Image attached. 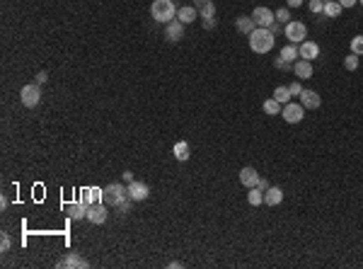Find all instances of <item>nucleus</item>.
<instances>
[{
	"instance_id": "obj_1",
	"label": "nucleus",
	"mask_w": 363,
	"mask_h": 269,
	"mask_svg": "<svg viewBox=\"0 0 363 269\" xmlns=\"http://www.w3.org/2000/svg\"><path fill=\"white\" fill-rule=\"evenodd\" d=\"M276 39L271 34V29H264V27H257L252 34H249V49L254 54H269L274 49Z\"/></svg>"
},
{
	"instance_id": "obj_2",
	"label": "nucleus",
	"mask_w": 363,
	"mask_h": 269,
	"mask_svg": "<svg viewBox=\"0 0 363 269\" xmlns=\"http://www.w3.org/2000/svg\"><path fill=\"white\" fill-rule=\"evenodd\" d=\"M177 10L179 7H174L172 0H153V5H150V15L160 25H167V22L177 20Z\"/></svg>"
},
{
	"instance_id": "obj_3",
	"label": "nucleus",
	"mask_w": 363,
	"mask_h": 269,
	"mask_svg": "<svg viewBox=\"0 0 363 269\" xmlns=\"http://www.w3.org/2000/svg\"><path fill=\"white\" fill-rule=\"evenodd\" d=\"M123 199H128V189L123 185H119V182H112V185H107L102 189V204H107L112 209H117Z\"/></svg>"
},
{
	"instance_id": "obj_4",
	"label": "nucleus",
	"mask_w": 363,
	"mask_h": 269,
	"mask_svg": "<svg viewBox=\"0 0 363 269\" xmlns=\"http://www.w3.org/2000/svg\"><path fill=\"white\" fill-rule=\"evenodd\" d=\"M283 32H286V39H288L290 44H303V41L308 39V27H305V22H298V20H290V22L283 27Z\"/></svg>"
},
{
	"instance_id": "obj_5",
	"label": "nucleus",
	"mask_w": 363,
	"mask_h": 269,
	"mask_svg": "<svg viewBox=\"0 0 363 269\" xmlns=\"http://www.w3.org/2000/svg\"><path fill=\"white\" fill-rule=\"evenodd\" d=\"M252 20H254V25L257 27H264V29H269L274 22H276V15H274V10H269V7H254V12H252Z\"/></svg>"
},
{
	"instance_id": "obj_6",
	"label": "nucleus",
	"mask_w": 363,
	"mask_h": 269,
	"mask_svg": "<svg viewBox=\"0 0 363 269\" xmlns=\"http://www.w3.org/2000/svg\"><path fill=\"white\" fill-rule=\"evenodd\" d=\"M20 97H22V105L24 107H29V109H34L37 105L41 102V90H39V85H24L22 87V92H20Z\"/></svg>"
},
{
	"instance_id": "obj_7",
	"label": "nucleus",
	"mask_w": 363,
	"mask_h": 269,
	"mask_svg": "<svg viewBox=\"0 0 363 269\" xmlns=\"http://www.w3.org/2000/svg\"><path fill=\"white\" fill-rule=\"evenodd\" d=\"M126 189H128V199H131V201H145V199L150 196V187H148L145 182H138V180L128 182Z\"/></svg>"
},
{
	"instance_id": "obj_8",
	"label": "nucleus",
	"mask_w": 363,
	"mask_h": 269,
	"mask_svg": "<svg viewBox=\"0 0 363 269\" xmlns=\"http://www.w3.org/2000/svg\"><path fill=\"white\" fill-rule=\"evenodd\" d=\"M107 218H109V206H107V204H92V206L87 209V221H90V223L102 226Z\"/></svg>"
},
{
	"instance_id": "obj_9",
	"label": "nucleus",
	"mask_w": 363,
	"mask_h": 269,
	"mask_svg": "<svg viewBox=\"0 0 363 269\" xmlns=\"http://www.w3.org/2000/svg\"><path fill=\"white\" fill-rule=\"evenodd\" d=\"M281 116L288 121V124H298V121H303V116H305V107H303V105H293V102H288V105H283Z\"/></svg>"
},
{
	"instance_id": "obj_10",
	"label": "nucleus",
	"mask_w": 363,
	"mask_h": 269,
	"mask_svg": "<svg viewBox=\"0 0 363 269\" xmlns=\"http://www.w3.org/2000/svg\"><path fill=\"white\" fill-rule=\"evenodd\" d=\"M58 267L66 269V267H78V269H87L90 267V262L85 260V257H80L78 252H68L63 260H58Z\"/></svg>"
},
{
	"instance_id": "obj_11",
	"label": "nucleus",
	"mask_w": 363,
	"mask_h": 269,
	"mask_svg": "<svg viewBox=\"0 0 363 269\" xmlns=\"http://www.w3.org/2000/svg\"><path fill=\"white\" fill-rule=\"evenodd\" d=\"M300 105H303L305 109H320L322 97H320L315 90H303V92H300Z\"/></svg>"
},
{
	"instance_id": "obj_12",
	"label": "nucleus",
	"mask_w": 363,
	"mask_h": 269,
	"mask_svg": "<svg viewBox=\"0 0 363 269\" xmlns=\"http://www.w3.org/2000/svg\"><path fill=\"white\" fill-rule=\"evenodd\" d=\"M165 37L169 39V41H179V39H184V25H182L179 20L167 22V25H165Z\"/></svg>"
},
{
	"instance_id": "obj_13",
	"label": "nucleus",
	"mask_w": 363,
	"mask_h": 269,
	"mask_svg": "<svg viewBox=\"0 0 363 269\" xmlns=\"http://www.w3.org/2000/svg\"><path fill=\"white\" fill-rule=\"evenodd\" d=\"M196 17H199V10H196L194 5H184V7L177 10V20H179L182 25H192Z\"/></svg>"
},
{
	"instance_id": "obj_14",
	"label": "nucleus",
	"mask_w": 363,
	"mask_h": 269,
	"mask_svg": "<svg viewBox=\"0 0 363 269\" xmlns=\"http://www.w3.org/2000/svg\"><path fill=\"white\" fill-rule=\"evenodd\" d=\"M298 49H300V58H305V61H313V58L320 56V46H317L315 41H308V39H305Z\"/></svg>"
},
{
	"instance_id": "obj_15",
	"label": "nucleus",
	"mask_w": 363,
	"mask_h": 269,
	"mask_svg": "<svg viewBox=\"0 0 363 269\" xmlns=\"http://www.w3.org/2000/svg\"><path fill=\"white\" fill-rule=\"evenodd\" d=\"M87 204L85 201H75V204H68V216L73 218V221H82V218H87Z\"/></svg>"
},
{
	"instance_id": "obj_16",
	"label": "nucleus",
	"mask_w": 363,
	"mask_h": 269,
	"mask_svg": "<svg viewBox=\"0 0 363 269\" xmlns=\"http://www.w3.org/2000/svg\"><path fill=\"white\" fill-rule=\"evenodd\" d=\"M257 180H259V175H257V170L254 167H242L240 170V182L247 187V189H252V187H257Z\"/></svg>"
},
{
	"instance_id": "obj_17",
	"label": "nucleus",
	"mask_w": 363,
	"mask_h": 269,
	"mask_svg": "<svg viewBox=\"0 0 363 269\" xmlns=\"http://www.w3.org/2000/svg\"><path fill=\"white\" fill-rule=\"evenodd\" d=\"M293 73L300 78V80H303V78L308 80V78H313V63H310V61H305V58H300V61H295V63H293Z\"/></svg>"
},
{
	"instance_id": "obj_18",
	"label": "nucleus",
	"mask_w": 363,
	"mask_h": 269,
	"mask_svg": "<svg viewBox=\"0 0 363 269\" xmlns=\"http://www.w3.org/2000/svg\"><path fill=\"white\" fill-rule=\"evenodd\" d=\"M194 7L199 10V15H201L203 20L216 17V5H213V0H194Z\"/></svg>"
},
{
	"instance_id": "obj_19",
	"label": "nucleus",
	"mask_w": 363,
	"mask_h": 269,
	"mask_svg": "<svg viewBox=\"0 0 363 269\" xmlns=\"http://www.w3.org/2000/svg\"><path fill=\"white\" fill-rule=\"evenodd\" d=\"M281 201H283L281 187H269V189L264 192V204H266V206H279Z\"/></svg>"
},
{
	"instance_id": "obj_20",
	"label": "nucleus",
	"mask_w": 363,
	"mask_h": 269,
	"mask_svg": "<svg viewBox=\"0 0 363 269\" xmlns=\"http://www.w3.org/2000/svg\"><path fill=\"white\" fill-rule=\"evenodd\" d=\"M235 27H238V32H240V34H247V37H249V34L257 29V25H254L252 15H249V17H244V15H242V17H238V20H235Z\"/></svg>"
},
{
	"instance_id": "obj_21",
	"label": "nucleus",
	"mask_w": 363,
	"mask_h": 269,
	"mask_svg": "<svg viewBox=\"0 0 363 269\" xmlns=\"http://www.w3.org/2000/svg\"><path fill=\"white\" fill-rule=\"evenodd\" d=\"M80 199L87 204V206H92V204H102V189H97V187H92V189H82Z\"/></svg>"
},
{
	"instance_id": "obj_22",
	"label": "nucleus",
	"mask_w": 363,
	"mask_h": 269,
	"mask_svg": "<svg viewBox=\"0 0 363 269\" xmlns=\"http://www.w3.org/2000/svg\"><path fill=\"white\" fill-rule=\"evenodd\" d=\"M172 153H174V158H177L179 162H184V160H189L192 148H189V143H187V141H177V143H174V148H172Z\"/></svg>"
},
{
	"instance_id": "obj_23",
	"label": "nucleus",
	"mask_w": 363,
	"mask_h": 269,
	"mask_svg": "<svg viewBox=\"0 0 363 269\" xmlns=\"http://www.w3.org/2000/svg\"><path fill=\"white\" fill-rule=\"evenodd\" d=\"M300 56V49H298V44H288V46H283L281 49V58L283 61H288V63H295V58Z\"/></svg>"
},
{
	"instance_id": "obj_24",
	"label": "nucleus",
	"mask_w": 363,
	"mask_h": 269,
	"mask_svg": "<svg viewBox=\"0 0 363 269\" xmlns=\"http://www.w3.org/2000/svg\"><path fill=\"white\" fill-rule=\"evenodd\" d=\"M262 109L266 112V114H271V116H276V114H281V109H283V105L279 102V100H274V97H269L264 105H262Z\"/></svg>"
},
{
	"instance_id": "obj_25",
	"label": "nucleus",
	"mask_w": 363,
	"mask_h": 269,
	"mask_svg": "<svg viewBox=\"0 0 363 269\" xmlns=\"http://www.w3.org/2000/svg\"><path fill=\"white\" fill-rule=\"evenodd\" d=\"M247 201H249V206H262L264 204V192L259 187H252L247 192Z\"/></svg>"
},
{
	"instance_id": "obj_26",
	"label": "nucleus",
	"mask_w": 363,
	"mask_h": 269,
	"mask_svg": "<svg viewBox=\"0 0 363 269\" xmlns=\"http://www.w3.org/2000/svg\"><path fill=\"white\" fill-rule=\"evenodd\" d=\"M324 17H339L341 15V5L337 2V0H329V2H324V12H322Z\"/></svg>"
},
{
	"instance_id": "obj_27",
	"label": "nucleus",
	"mask_w": 363,
	"mask_h": 269,
	"mask_svg": "<svg viewBox=\"0 0 363 269\" xmlns=\"http://www.w3.org/2000/svg\"><path fill=\"white\" fill-rule=\"evenodd\" d=\"M274 100H279L281 105H288L290 102V90L288 87H276L274 90Z\"/></svg>"
},
{
	"instance_id": "obj_28",
	"label": "nucleus",
	"mask_w": 363,
	"mask_h": 269,
	"mask_svg": "<svg viewBox=\"0 0 363 269\" xmlns=\"http://www.w3.org/2000/svg\"><path fill=\"white\" fill-rule=\"evenodd\" d=\"M351 54L363 56V34H356V37L351 39Z\"/></svg>"
},
{
	"instance_id": "obj_29",
	"label": "nucleus",
	"mask_w": 363,
	"mask_h": 269,
	"mask_svg": "<svg viewBox=\"0 0 363 269\" xmlns=\"http://www.w3.org/2000/svg\"><path fill=\"white\" fill-rule=\"evenodd\" d=\"M344 68H346V71H356V68H359V56H356V54H349V56L344 58Z\"/></svg>"
},
{
	"instance_id": "obj_30",
	"label": "nucleus",
	"mask_w": 363,
	"mask_h": 269,
	"mask_svg": "<svg viewBox=\"0 0 363 269\" xmlns=\"http://www.w3.org/2000/svg\"><path fill=\"white\" fill-rule=\"evenodd\" d=\"M308 7H310V12H313V15H322V12H324V0H310V2H308Z\"/></svg>"
},
{
	"instance_id": "obj_31",
	"label": "nucleus",
	"mask_w": 363,
	"mask_h": 269,
	"mask_svg": "<svg viewBox=\"0 0 363 269\" xmlns=\"http://www.w3.org/2000/svg\"><path fill=\"white\" fill-rule=\"evenodd\" d=\"M274 15H276V22H281V25H288V22H290V12H288L286 7H281V10H276Z\"/></svg>"
},
{
	"instance_id": "obj_32",
	"label": "nucleus",
	"mask_w": 363,
	"mask_h": 269,
	"mask_svg": "<svg viewBox=\"0 0 363 269\" xmlns=\"http://www.w3.org/2000/svg\"><path fill=\"white\" fill-rule=\"evenodd\" d=\"M288 90H290V97H300V92H303V85L295 80V82H290V85H288Z\"/></svg>"
},
{
	"instance_id": "obj_33",
	"label": "nucleus",
	"mask_w": 363,
	"mask_h": 269,
	"mask_svg": "<svg viewBox=\"0 0 363 269\" xmlns=\"http://www.w3.org/2000/svg\"><path fill=\"white\" fill-rule=\"evenodd\" d=\"M10 245H12L10 235H7V233H2V235H0V250H2V252H7V250H10Z\"/></svg>"
},
{
	"instance_id": "obj_34",
	"label": "nucleus",
	"mask_w": 363,
	"mask_h": 269,
	"mask_svg": "<svg viewBox=\"0 0 363 269\" xmlns=\"http://www.w3.org/2000/svg\"><path fill=\"white\" fill-rule=\"evenodd\" d=\"M128 206H131V199H123L119 206H117V211H119L121 216H123V214H128Z\"/></svg>"
},
{
	"instance_id": "obj_35",
	"label": "nucleus",
	"mask_w": 363,
	"mask_h": 269,
	"mask_svg": "<svg viewBox=\"0 0 363 269\" xmlns=\"http://www.w3.org/2000/svg\"><path fill=\"white\" fill-rule=\"evenodd\" d=\"M274 66H276V68H279V71H288V68H290V63H288V61H283L281 56H279V58H276V61H274Z\"/></svg>"
},
{
	"instance_id": "obj_36",
	"label": "nucleus",
	"mask_w": 363,
	"mask_h": 269,
	"mask_svg": "<svg viewBox=\"0 0 363 269\" xmlns=\"http://www.w3.org/2000/svg\"><path fill=\"white\" fill-rule=\"evenodd\" d=\"M216 27V17H208V20H203V29H213Z\"/></svg>"
},
{
	"instance_id": "obj_37",
	"label": "nucleus",
	"mask_w": 363,
	"mask_h": 269,
	"mask_svg": "<svg viewBox=\"0 0 363 269\" xmlns=\"http://www.w3.org/2000/svg\"><path fill=\"white\" fill-rule=\"evenodd\" d=\"M283 27H286V25H283ZM283 27H281V22H274V25H271V27H269V29H271V34H274V37H276V34H279V32H281Z\"/></svg>"
},
{
	"instance_id": "obj_38",
	"label": "nucleus",
	"mask_w": 363,
	"mask_h": 269,
	"mask_svg": "<svg viewBox=\"0 0 363 269\" xmlns=\"http://www.w3.org/2000/svg\"><path fill=\"white\" fill-rule=\"evenodd\" d=\"M257 187H259L262 192H266V189H269V185H266V180H264V177H259V180H257Z\"/></svg>"
},
{
	"instance_id": "obj_39",
	"label": "nucleus",
	"mask_w": 363,
	"mask_h": 269,
	"mask_svg": "<svg viewBox=\"0 0 363 269\" xmlns=\"http://www.w3.org/2000/svg\"><path fill=\"white\" fill-rule=\"evenodd\" d=\"M337 2H339L341 7H354V5H356L359 0H337Z\"/></svg>"
},
{
	"instance_id": "obj_40",
	"label": "nucleus",
	"mask_w": 363,
	"mask_h": 269,
	"mask_svg": "<svg viewBox=\"0 0 363 269\" xmlns=\"http://www.w3.org/2000/svg\"><path fill=\"white\" fill-rule=\"evenodd\" d=\"M46 80H48V76H46L44 71H41V73H37V85H44Z\"/></svg>"
},
{
	"instance_id": "obj_41",
	"label": "nucleus",
	"mask_w": 363,
	"mask_h": 269,
	"mask_svg": "<svg viewBox=\"0 0 363 269\" xmlns=\"http://www.w3.org/2000/svg\"><path fill=\"white\" fill-rule=\"evenodd\" d=\"M121 177H123V182H126V185H128V182H133V172H131V170H126Z\"/></svg>"
},
{
	"instance_id": "obj_42",
	"label": "nucleus",
	"mask_w": 363,
	"mask_h": 269,
	"mask_svg": "<svg viewBox=\"0 0 363 269\" xmlns=\"http://www.w3.org/2000/svg\"><path fill=\"white\" fill-rule=\"evenodd\" d=\"M288 2V7H300L303 5V0H286Z\"/></svg>"
},
{
	"instance_id": "obj_43",
	"label": "nucleus",
	"mask_w": 363,
	"mask_h": 269,
	"mask_svg": "<svg viewBox=\"0 0 363 269\" xmlns=\"http://www.w3.org/2000/svg\"><path fill=\"white\" fill-rule=\"evenodd\" d=\"M359 2H361V5H363V0H359Z\"/></svg>"
},
{
	"instance_id": "obj_44",
	"label": "nucleus",
	"mask_w": 363,
	"mask_h": 269,
	"mask_svg": "<svg viewBox=\"0 0 363 269\" xmlns=\"http://www.w3.org/2000/svg\"><path fill=\"white\" fill-rule=\"evenodd\" d=\"M324 2H329V0H324Z\"/></svg>"
}]
</instances>
